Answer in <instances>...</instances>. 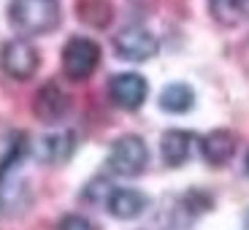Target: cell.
<instances>
[{
	"label": "cell",
	"instance_id": "cell-1",
	"mask_svg": "<svg viewBox=\"0 0 249 230\" xmlns=\"http://www.w3.org/2000/svg\"><path fill=\"white\" fill-rule=\"evenodd\" d=\"M8 19L25 35H46L60 27V3L57 0H11Z\"/></svg>",
	"mask_w": 249,
	"mask_h": 230
},
{
	"label": "cell",
	"instance_id": "cell-2",
	"mask_svg": "<svg viewBox=\"0 0 249 230\" xmlns=\"http://www.w3.org/2000/svg\"><path fill=\"white\" fill-rule=\"evenodd\" d=\"M98 65H100V46L92 38L76 35L65 44V49H62V71H65L68 79L73 81L89 79Z\"/></svg>",
	"mask_w": 249,
	"mask_h": 230
},
{
	"label": "cell",
	"instance_id": "cell-10",
	"mask_svg": "<svg viewBox=\"0 0 249 230\" xmlns=\"http://www.w3.org/2000/svg\"><path fill=\"white\" fill-rule=\"evenodd\" d=\"M76 149V138L73 133H52V136H44L38 141L36 152L41 162H49V165H60L65 162Z\"/></svg>",
	"mask_w": 249,
	"mask_h": 230
},
{
	"label": "cell",
	"instance_id": "cell-3",
	"mask_svg": "<svg viewBox=\"0 0 249 230\" xmlns=\"http://www.w3.org/2000/svg\"><path fill=\"white\" fill-rule=\"evenodd\" d=\"M149 162V149L143 138L122 136L111 143L108 149V171L117 176H138Z\"/></svg>",
	"mask_w": 249,
	"mask_h": 230
},
{
	"label": "cell",
	"instance_id": "cell-6",
	"mask_svg": "<svg viewBox=\"0 0 249 230\" xmlns=\"http://www.w3.org/2000/svg\"><path fill=\"white\" fill-rule=\"evenodd\" d=\"M149 92V84L146 79L138 73H119L108 81V98H111L114 106L124 108V111H136L143 106Z\"/></svg>",
	"mask_w": 249,
	"mask_h": 230
},
{
	"label": "cell",
	"instance_id": "cell-9",
	"mask_svg": "<svg viewBox=\"0 0 249 230\" xmlns=\"http://www.w3.org/2000/svg\"><path fill=\"white\" fill-rule=\"evenodd\" d=\"M106 206L111 217L117 219H133L146 209V195L133 190V187H117L106 195Z\"/></svg>",
	"mask_w": 249,
	"mask_h": 230
},
{
	"label": "cell",
	"instance_id": "cell-5",
	"mask_svg": "<svg viewBox=\"0 0 249 230\" xmlns=\"http://www.w3.org/2000/svg\"><path fill=\"white\" fill-rule=\"evenodd\" d=\"M114 52L127 62H143L157 54V38L143 27H124L114 35Z\"/></svg>",
	"mask_w": 249,
	"mask_h": 230
},
{
	"label": "cell",
	"instance_id": "cell-7",
	"mask_svg": "<svg viewBox=\"0 0 249 230\" xmlns=\"http://www.w3.org/2000/svg\"><path fill=\"white\" fill-rule=\"evenodd\" d=\"M33 111H36V117L46 124L62 122L71 111V98L60 84L49 81V84H44V87L36 92V98H33Z\"/></svg>",
	"mask_w": 249,
	"mask_h": 230
},
{
	"label": "cell",
	"instance_id": "cell-4",
	"mask_svg": "<svg viewBox=\"0 0 249 230\" xmlns=\"http://www.w3.org/2000/svg\"><path fill=\"white\" fill-rule=\"evenodd\" d=\"M38 65H41V57H38V49L25 41V38H14V41H6L3 49H0V68L3 73L11 76L17 81H27L36 76Z\"/></svg>",
	"mask_w": 249,
	"mask_h": 230
},
{
	"label": "cell",
	"instance_id": "cell-17",
	"mask_svg": "<svg viewBox=\"0 0 249 230\" xmlns=\"http://www.w3.org/2000/svg\"><path fill=\"white\" fill-rule=\"evenodd\" d=\"M244 230H249V212H247V217H244Z\"/></svg>",
	"mask_w": 249,
	"mask_h": 230
},
{
	"label": "cell",
	"instance_id": "cell-16",
	"mask_svg": "<svg viewBox=\"0 0 249 230\" xmlns=\"http://www.w3.org/2000/svg\"><path fill=\"white\" fill-rule=\"evenodd\" d=\"M244 171L249 174V152H247V160H244Z\"/></svg>",
	"mask_w": 249,
	"mask_h": 230
},
{
	"label": "cell",
	"instance_id": "cell-12",
	"mask_svg": "<svg viewBox=\"0 0 249 230\" xmlns=\"http://www.w3.org/2000/svg\"><path fill=\"white\" fill-rule=\"evenodd\" d=\"M212 19L222 27H238L249 22V0H209Z\"/></svg>",
	"mask_w": 249,
	"mask_h": 230
},
{
	"label": "cell",
	"instance_id": "cell-14",
	"mask_svg": "<svg viewBox=\"0 0 249 230\" xmlns=\"http://www.w3.org/2000/svg\"><path fill=\"white\" fill-rule=\"evenodd\" d=\"M79 17H81V22H87L89 27L103 30V27H108L114 11H111V3H108V0H81Z\"/></svg>",
	"mask_w": 249,
	"mask_h": 230
},
{
	"label": "cell",
	"instance_id": "cell-11",
	"mask_svg": "<svg viewBox=\"0 0 249 230\" xmlns=\"http://www.w3.org/2000/svg\"><path fill=\"white\" fill-rule=\"evenodd\" d=\"M193 143H195L193 133H187V130H168L165 136H162V141H160V155H162V160H165V165H171V168L184 165V162L190 160Z\"/></svg>",
	"mask_w": 249,
	"mask_h": 230
},
{
	"label": "cell",
	"instance_id": "cell-8",
	"mask_svg": "<svg viewBox=\"0 0 249 230\" xmlns=\"http://www.w3.org/2000/svg\"><path fill=\"white\" fill-rule=\"evenodd\" d=\"M236 136L231 130H212L200 138V155L209 165H225L231 162V157L236 155Z\"/></svg>",
	"mask_w": 249,
	"mask_h": 230
},
{
	"label": "cell",
	"instance_id": "cell-15",
	"mask_svg": "<svg viewBox=\"0 0 249 230\" xmlns=\"http://www.w3.org/2000/svg\"><path fill=\"white\" fill-rule=\"evenodd\" d=\"M54 230H95L92 222L84 217H79V214H68V217H62L60 222H57Z\"/></svg>",
	"mask_w": 249,
	"mask_h": 230
},
{
	"label": "cell",
	"instance_id": "cell-13",
	"mask_svg": "<svg viewBox=\"0 0 249 230\" xmlns=\"http://www.w3.org/2000/svg\"><path fill=\"white\" fill-rule=\"evenodd\" d=\"M195 106V92L187 84H168L160 92V108L168 114H187Z\"/></svg>",
	"mask_w": 249,
	"mask_h": 230
}]
</instances>
